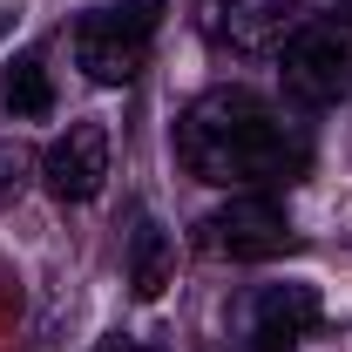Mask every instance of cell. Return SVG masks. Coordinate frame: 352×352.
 I'll return each mask as SVG.
<instances>
[{
  "mask_svg": "<svg viewBox=\"0 0 352 352\" xmlns=\"http://www.w3.org/2000/svg\"><path fill=\"white\" fill-rule=\"evenodd\" d=\"M176 163L197 183L251 190V183H292L305 170V142L258 88H204L176 122Z\"/></svg>",
  "mask_w": 352,
  "mask_h": 352,
  "instance_id": "cell-1",
  "label": "cell"
},
{
  "mask_svg": "<svg viewBox=\"0 0 352 352\" xmlns=\"http://www.w3.org/2000/svg\"><path fill=\"white\" fill-rule=\"evenodd\" d=\"M285 7H292V14H298V7H318V0H285Z\"/></svg>",
  "mask_w": 352,
  "mask_h": 352,
  "instance_id": "cell-12",
  "label": "cell"
},
{
  "mask_svg": "<svg viewBox=\"0 0 352 352\" xmlns=\"http://www.w3.org/2000/svg\"><path fill=\"white\" fill-rule=\"evenodd\" d=\"M34 149L28 142H14V135H0V210H14L21 197H28V183H34Z\"/></svg>",
  "mask_w": 352,
  "mask_h": 352,
  "instance_id": "cell-10",
  "label": "cell"
},
{
  "mask_svg": "<svg viewBox=\"0 0 352 352\" xmlns=\"http://www.w3.org/2000/svg\"><path fill=\"white\" fill-rule=\"evenodd\" d=\"M0 34H7V7H0Z\"/></svg>",
  "mask_w": 352,
  "mask_h": 352,
  "instance_id": "cell-13",
  "label": "cell"
},
{
  "mask_svg": "<svg viewBox=\"0 0 352 352\" xmlns=\"http://www.w3.org/2000/svg\"><path fill=\"white\" fill-rule=\"evenodd\" d=\"M318 318H325L318 285L285 278V285H264V292H258V305H251V339H258L264 352H292L311 325H318Z\"/></svg>",
  "mask_w": 352,
  "mask_h": 352,
  "instance_id": "cell-6",
  "label": "cell"
},
{
  "mask_svg": "<svg viewBox=\"0 0 352 352\" xmlns=\"http://www.w3.org/2000/svg\"><path fill=\"white\" fill-rule=\"evenodd\" d=\"M41 183L61 204L102 197V183H109V129H102V122H68V129L47 142V156H41Z\"/></svg>",
  "mask_w": 352,
  "mask_h": 352,
  "instance_id": "cell-5",
  "label": "cell"
},
{
  "mask_svg": "<svg viewBox=\"0 0 352 352\" xmlns=\"http://www.w3.org/2000/svg\"><path fill=\"white\" fill-rule=\"evenodd\" d=\"M0 102H7L14 122H41V116H54V82H47V61L34 54V47H21V54L0 68Z\"/></svg>",
  "mask_w": 352,
  "mask_h": 352,
  "instance_id": "cell-8",
  "label": "cell"
},
{
  "mask_svg": "<svg viewBox=\"0 0 352 352\" xmlns=\"http://www.w3.org/2000/svg\"><path fill=\"white\" fill-rule=\"evenodd\" d=\"M156 21H163V0H116V7H95L75 21V61H82L88 82L122 88L142 75L149 41H156Z\"/></svg>",
  "mask_w": 352,
  "mask_h": 352,
  "instance_id": "cell-2",
  "label": "cell"
},
{
  "mask_svg": "<svg viewBox=\"0 0 352 352\" xmlns=\"http://www.w3.org/2000/svg\"><path fill=\"white\" fill-rule=\"evenodd\" d=\"M197 244L210 258H230V264H264V258H285L298 244V230L285 217V204H271L258 190H237L230 204H217L197 223Z\"/></svg>",
  "mask_w": 352,
  "mask_h": 352,
  "instance_id": "cell-4",
  "label": "cell"
},
{
  "mask_svg": "<svg viewBox=\"0 0 352 352\" xmlns=\"http://www.w3.org/2000/svg\"><path fill=\"white\" fill-rule=\"evenodd\" d=\"M142 352H149V346H142Z\"/></svg>",
  "mask_w": 352,
  "mask_h": 352,
  "instance_id": "cell-15",
  "label": "cell"
},
{
  "mask_svg": "<svg viewBox=\"0 0 352 352\" xmlns=\"http://www.w3.org/2000/svg\"><path fill=\"white\" fill-rule=\"evenodd\" d=\"M95 352H142V346H135L129 332H109V339H102V346H95Z\"/></svg>",
  "mask_w": 352,
  "mask_h": 352,
  "instance_id": "cell-11",
  "label": "cell"
},
{
  "mask_svg": "<svg viewBox=\"0 0 352 352\" xmlns=\"http://www.w3.org/2000/svg\"><path fill=\"white\" fill-rule=\"evenodd\" d=\"M170 271H176L170 230H163L156 217H135V237H129V285H135V298H163Z\"/></svg>",
  "mask_w": 352,
  "mask_h": 352,
  "instance_id": "cell-9",
  "label": "cell"
},
{
  "mask_svg": "<svg viewBox=\"0 0 352 352\" xmlns=\"http://www.w3.org/2000/svg\"><path fill=\"white\" fill-rule=\"evenodd\" d=\"M339 14H352V0H339Z\"/></svg>",
  "mask_w": 352,
  "mask_h": 352,
  "instance_id": "cell-14",
  "label": "cell"
},
{
  "mask_svg": "<svg viewBox=\"0 0 352 352\" xmlns=\"http://www.w3.org/2000/svg\"><path fill=\"white\" fill-rule=\"evenodd\" d=\"M278 82H285L292 102H305V109L346 102V95H352V34L325 28V21L292 28L285 47H278Z\"/></svg>",
  "mask_w": 352,
  "mask_h": 352,
  "instance_id": "cell-3",
  "label": "cell"
},
{
  "mask_svg": "<svg viewBox=\"0 0 352 352\" xmlns=\"http://www.w3.org/2000/svg\"><path fill=\"white\" fill-rule=\"evenodd\" d=\"M292 28H298V14L285 0H223L210 21L217 47H230V54H278Z\"/></svg>",
  "mask_w": 352,
  "mask_h": 352,
  "instance_id": "cell-7",
  "label": "cell"
}]
</instances>
